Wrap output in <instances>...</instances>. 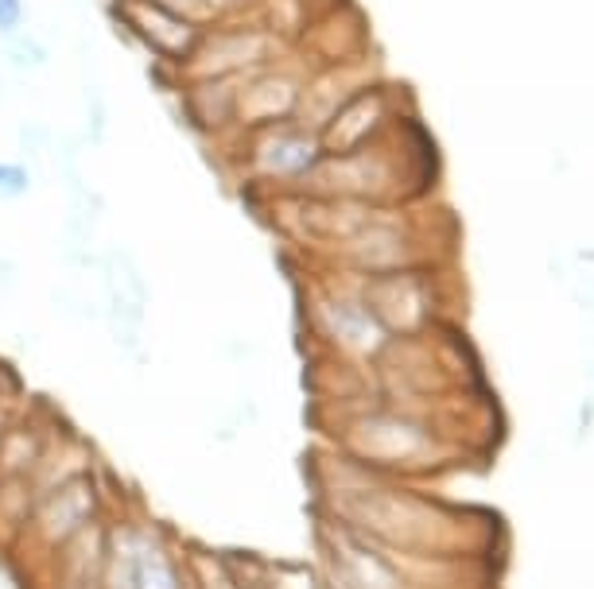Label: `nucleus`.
<instances>
[{
    "label": "nucleus",
    "instance_id": "1",
    "mask_svg": "<svg viewBox=\"0 0 594 589\" xmlns=\"http://www.w3.org/2000/svg\"><path fill=\"white\" fill-rule=\"evenodd\" d=\"M28 186V175L20 167H4V163H0V190L4 194H20Z\"/></svg>",
    "mask_w": 594,
    "mask_h": 589
},
{
    "label": "nucleus",
    "instance_id": "2",
    "mask_svg": "<svg viewBox=\"0 0 594 589\" xmlns=\"http://www.w3.org/2000/svg\"><path fill=\"white\" fill-rule=\"evenodd\" d=\"M20 20H24V8H20V0H0V31L20 28Z\"/></svg>",
    "mask_w": 594,
    "mask_h": 589
}]
</instances>
